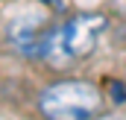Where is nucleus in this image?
Masks as SVG:
<instances>
[{"label":"nucleus","instance_id":"7ed1b4c3","mask_svg":"<svg viewBox=\"0 0 126 120\" xmlns=\"http://www.w3.org/2000/svg\"><path fill=\"white\" fill-rule=\"evenodd\" d=\"M109 97H111L114 103H126V85H123V82H117V79L109 82Z\"/></svg>","mask_w":126,"mask_h":120},{"label":"nucleus","instance_id":"f257e3e1","mask_svg":"<svg viewBox=\"0 0 126 120\" xmlns=\"http://www.w3.org/2000/svg\"><path fill=\"white\" fill-rule=\"evenodd\" d=\"M103 30H106V18L103 15H76V18L64 21L62 27H50L47 56L44 59L53 61L56 67L70 64L76 59H85V56L94 53Z\"/></svg>","mask_w":126,"mask_h":120},{"label":"nucleus","instance_id":"f03ea898","mask_svg":"<svg viewBox=\"0 0 126 120\" xmlns=\"http://www.w3.org/2000/svg\"><path fill=\"white\" fill-rule=\"evenodd\" d=\"M103 105V94L91 82L64 79L41 91L38 108L47 120H91Z\"/></svg>","mask_w":126,"mask_h":120},{"label":"nucleus","instance_id":"20e7f679","mask_svg":"<svg viewBox=\"0 0 126 120\" xmlns=\"http://www.w3.org/2000/svg\"><path fill=\"white\" fill-rule=\"evenodd\" d=\"M117 9H120V12H126V0H117Z\"/></svg>","mask_w":126,"mask_h":120}]
</instances>
